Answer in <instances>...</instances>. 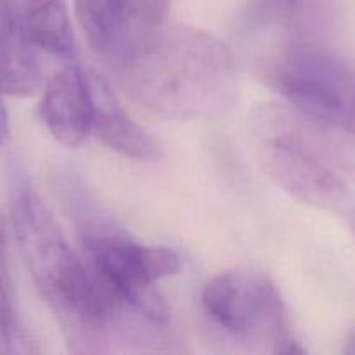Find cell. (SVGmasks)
<instances>
[{"label":"cell","mask_w":355,"mask_h":355,"mask_svg":"<svg viewBox=\"0 0 355 355\" xmlns=\"http://www.w3.org/2000/svg\"><path fill=\"white\" fill-rule=\"evenodd\" d=\"M2 342L6 354H33L37 352L30 335L24 329L19 315L16 312L12 293H10V281L3 266L2 274Z\"/></svg>","instance_id":"cell-12"},{"label":"cell","mask_w":355,"mask_h":355,"mask_svg":"<svg viewBox=\"0 0 355 355\" xmlns=\"http://www.w3.org/2000/svg\"><path fill=\"white\" fill-rule=\"evenodd\" d=\"M10 225L17 253L68 342L97 338L116 307L104 297L82 257L69 248L44 201L31 191H19L10 207Z\"/></svg>","instance_id":"cell-2"},{"label":"cell","mask_w":355,"mask_h":355,"mask_svg":"<svg viewBox=\"0 0 355 355\" xmlns=\"http://www.w3.org/2000/svg\"><path fill=\"white\" fill-rule=\"evenodd\" d=\"M6 2H9L10 6H12L14 9L21 14V16H24V12H26V10H30L31 7L37 6V3L42 2V0H6Z\"/></svg>","instance_id":"cell-15"},{"label":"cell","mask_w":355,"mask_h":355,"mask_svg":"<svg viewBox=\"0 0 355 355\" xmlns=\"http://www.w3.org/2000/svg\"><path fill=\"white\" fill-rule=\"evenodd\" d=\"M82 259L114 307L130 305L151 324L168 326L170 307L155 283L179 272L175 252L139 245L121 236L89 234L82 239Z\"/></svg>","instance_id":"cell-4"},{"label":"cell","mask_w":355,"mask_h":355,"mask_svg":"<svg viewBox=\"0 0 355 355\" xmlns=\"http://www.w3.org/2000/svg\"><path fill=\"white\" fill-rule=\"evenodd\" d=\"M0 54H2V92L26 97L38 90L40 66L33 45L23 28V16L6 0H0Z\"/></svg>","instance_id":"cell-9"},{"label":"cell","mask_w":355,"mask_h":355,"mask_svg":"<svg viewBox=\"0 0 355 355\" xmlns=\"http://www.w3.org/2000/svg\"><path fill=\"white\" fill-rule=\"evenodd\" d=\"M75 12L92 51L106 54L123 44L130 19L127 0H75Z\"/></svg>","instance_id":"cell-11"},{"label":"cell","mask_w":355,"mask_h":355,"mask_svg":"<svg viewBox=\"0 0 355 355\" xmlns=\"http://www.w3.org/2000/svg\"><path fill=\"white\" fill-rule=\"evenodd\" d=\"M2 144H6L7 139H9V116H7L6 106H2Z\"/></svg>","instance_id":"cell-16"},{"label":"cell","mask_w":355,"mask_h":355,"mask_svg":"<svg viewBox=\"0 0 355 355\" xmlns=\"http://www.w3.org/2000/svg\"><path fill=\"white\" fill-rule=\"evenodd\" d=\"M85 78L92 99V130L101 144L132 159L158 158L159 146L128 116L107 83L94 71H87Z\"/></svg>","instance_id":"cell-8"},{"label":"cell","mask_w":355,"mask_h":355,"mask_svg":"<svg viewBox=\"0 0 355 355\" xmlns=\"http://www.w3.org/2000/svg\"><path fill=\"white\" fill-rule=\"evenodd\" d=\"M352 231H354V234H355V215H354V220H352Z\"/></svg>","instance_id":"cell-18"},{"label":"cell","mask_w":355,"mask_h":355,"mask_svg":"<svg viewBox=\"0 0 355 355\" xmlns=\"http://www.w3.org/2000/svg\"><path fill=\"white\" fill-rule=\"evenodd\" d=\"M23 28L35 49L71 59L75 55V37L64 0H42L26 10Z\"/></svg>","instance_id":"cell-10"},{"label":"cell","mask_w":355,"mask_h":355,"mask_svg":"<svg viewBox=\"0 0 355 355\" xmlns=\"http://www.w3.org/2000/svg\"><path fill=\"white\" fill-rule=\"evenodd\" d=\"M347 132H349L350 135H354V137H355V120L352 121V123H350V127L347 128Z\"/></svg>","instance_id":"cell-17"},{"label":"cell","mask_w":355,"mask_h":355,"mask_svg":"<svg viewBox=\"0 0 355 355\" xmlns=\"http://www.w3.org/2000/svg\"><path fill=\"white\" fill-rule=\"evenodd\" d=\"M40 118L59 144H82L92 130V99L85 73L75 66L55 71L45 85Z\"/></svg>","instance_id":"cell-7"},{"label":"cell","mask_w":355,"mask_h":355,"mask_svg":"<svg viewBox=\"0 0 355 355\" xmlns=\"http://www.w3.org/2000/svg\"><path fill=\"white\" fill-rule=\"evenodd\" d=\"M255 120L262 137L260 163L277 187L321 210L343 205L347 186L335 170L338 148L326 137V123L277 104L260 107Z\"/></svg>","instance_id":"cell-3"},{"label":"cell","mask_w":355,"mask_h":355,"mask_svg":"<svg viewBox=\"0 0 355 355\" xmlns=\"http://www.w3.org/2000/svg\"><path fill=\"white\" fill-rule=\"evenodd\" d=\"M172 0H127L130 19L141 24V28L163 24L168 14Z\"/></svg>","instance_id":"cell-13"},{"label":"cell","mask_w":355,"mask_h":355,"mask_svg":"<svg viewBox=\"0 0 355 355\" xmlns=\"http://www.w3.org/2000/svg\"><path fill=\"white\" fill-rule=\"evenodd\" d=\"M279 92L298 111L343 130L355 120V82L349 69L312 42L290 49L274 73Z\"/></svg>","instance_id":"cell-6"},{"label":"cell","mask_w":355,"mask_h":355,"mask_svg":"<svg viewBox=\"0 0 355 355\" xmlns=\"http://www.w3.org/2000/svg\"><path fill=\"white\" fill-rule=\"evenodd\" d=\"M298 0H250V14L259 21H284L295 12Z\"/></svg>","instance_id":"cell-14"},{"label":"cell","mask_w":355,"mask_h":355,"mask_svg":"<svg viewBox=\"0 0 355 355\" xmlns=\"http://www.w3.org/2000/svg\"><path fill=\"white\" fill-rule=\"evenodd\" d=\"M201 305L236 338L270 343L272 354H305L290 338L284 304L266 274L241 269L217 274L203 286Z\"/></svg>","instance_id":"cell-5"},{"label":"cell","mask_w":355,"mask_h":355,"mask_svg":"<svg viewBox=\"0 0 355 355\" xmlns=\"http://www.w3.org/2000/svg\"><path fill=\"white\" fill-rule=\"evenodd\" d=\"M132 101L173 120L210 116L232 99L236 62L215 35L187 24L142 28L116 55Z\"/></svg>","instance_id":"cell-1"}]
</instances>
